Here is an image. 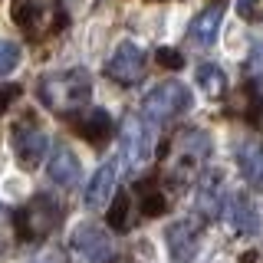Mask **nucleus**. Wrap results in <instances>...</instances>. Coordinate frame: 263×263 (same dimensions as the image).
Instances as JSON below:
<instances>
[{
	"mask_svg": "<svg viewBox=\"0 0 263 263\" xmlns=\"http://www.w3.org/2000/svg\"><path fill=\"white\" fill-rule=\"evenodd\" d=\"M197 86H201L211 99H220V96L227 92L224 69H220V66H214V63H201V66H197Z\"/></svg>",
	"mask_w": 263,
	"mask_h": 263,
	"instance_id": "16",
	"label": "nucleus"
},
{
	"mask_svg": "<svg viewBox=\"0 0 263 263\" xmlns=\"http://www.w3.org/2000/svg\"><path fill=\"white\" fill-rule=\"evenodd\" d=\"M220 20H224V10H220V7H208V10H201L191 20L187 36H191L197 46H214L217 43V33H220Z\"/></svg>",
	"mask_w": 263,
	"mask_h": 263,
	"instance_id": "15",
	"label": "nucleus"
},
{
	"mask_svg": "<svg viewBox=\"0 0 263 263\" xmlns=\"http://www.w3.org/2000/svg\"><path fill=\"white\" fill-rule=\"evenodd\" d=\"M237 164H240L247 184L253 191H263V145H257V142L237 145Z\"/></svg>",
	"mask_w": 263,
	"mask_h": 263,
	"instance_id": "13",
	"label": "nucleus"
},
{
	"mask_svg": "<svg viewBox=\"0 0 263 263\" xmlns=\"http://www.w3.org/2000/svg\"><path fill=\"white\" fill-rule=\"evenodd\" d=\"M20 96V86H0V112H7V105Z\"/></svg>",
	"mask_w": 263,
	"mask_h": 263,
	"instance_id": "22",
	"label": "nucleus"
},
{
	"mask_svg": "<svg viewBox=\"0 0 263 263\" xmlns=\"http://www.w3.org/2000/svg\"><path fill=\"white\" fill-rule=\"evenodd\" d=\"M46 175H49L53 184H60V187H72V184H76L79 175H82V168H79V158L72 155V148H66V145L53 148L49 164H46Z\"/></svg>",
	"mask_w": 263,
	"mask_h": 263,
	"instance_id": "12",
	"label": "nucleus"
},
{
	"mask_svg": "<svg viewBox=\"0 0 263 263\" xmlns=\"http://www.w3.org/2000/svg\"><path fill=\"white\" fill-rule=\"evenodd\" d=\"M257 4H260V0H237V10H240V16L250 20V16L257 13Z\"/></svg>",
	"mask_w": 263,
	"mask_h": 263,
	"instance_id": "23",
	"label": "nucleus"
},
{
	"mask_svg": "<svg viewBox=\"0 0 263 263\" xmlns=\"http://www.w3.org/2000/svg\"><path fill=\"white\" fill-rule=\"evenodd\" d=\"M191 109V89L178 79H164L155 89H148V96L142 99V115L152 122H171L178 115H184Z\"/></svg>",
	"mask_w": 263,
	"mask_h": 263,
	"instance_id": "3",
	"label": "nucleus"
},
{
	"mask_svg": "<svg viewBox=\"0 0 263 263\" xmlns=\"http://www.w3.org/2000/svg\"><path fill=\"white\" fill-rule=\"evenodd\" d=\"M33 263H66V257H63V253H46V257H40Z\"/></svg>",
	"mask_w": 263,
	"mask_h": 263,
	"instance_id": "24",
	"label": "nucleus"
},
{
	"mask_svg": "<svg viewBox=\"0 0 263 263\" xmlns=\"http://www.w3.org/2000/svg\"><path fill=\"white\" fill-rule=\"evenodd\" d=\"M89 92H92V79H89V72L79 69V66L63 69V72H49V76H43L40 86H36L40 102L56 115L82 112L86 102H89Z\"/></svg>",
	"mask_w": 263,
	"mask_h": 263,
	"instance_id": "1",
	"label": "nucleus"
},
{
	"mask_svg": "<svg viewBox=\"0 0 263 263\" xmlns=\"http://www.w3.org/2000/svg\"><path fill=\"white\" fill-rule=\"evenodd\" d=\"M155 60H158L161 66H168V69H181V66H184V56H181L178 49H158Z\"/></svg>",
	"mask_w": 263,
	"mask_h": 263,
	"instance_id": "21",
	"label": "nucleus"
},
{
	"mask_svg": "<svg viewBox=\"0 0 263 263\" xmlns=\"http://www.w3.org/2000/svg\"><path fill=\"white\" fill-rule=\"evenodd\" d=\"M16 63H20V46L13 40H0V76L13 72Z\"/></svg>",
	"mask_w": 263,
	"mask_h": 263,
	"instance_id": "20",
	"label": "nucleus"
},
{
	"mask_svg": "<svg viewBox=\"0 0 263 263\" xmlns=\"http://www.w3.org/2000/svg\"><path fill=\"white\" fill-rule=\"evenodd\" d=\"M138 211H142L145 217H158V214L168 211V201H164V194L152 184V181H145L142 191H138Z\"/></svg>",
	"mask_w": 263,
	"mask_h": 263,
	"instance_id": "18",
	"label": "nucleus"
},
{
	"mask_svg": "<svg viewBox=\"0 0 263 263\" xmlns=\"http://www.w3.org/2000/svg\"><path fill=\"white\" fill-rule=\"evenodd\" d=\"M152 132L142 119H125L122 125V152H125V161L128 168H145L148 158H152Z\"/></svg>",
	"mask_w": 263,
	"mask_h": 263,
	"instance_id": "8",
	"label": "nucleus"
},
{
	"mask_svg": "<svg viewBox=\"0 0 263 263\" xmlns=\"http://www.w3.org/2000/svg\"><path fill=\"white\" fill-rule=\"evenodd\" d=\"M234 227L240 234H253L260 227V217H257V208L243 197H234Z\"/></svg>",
	"mask_w": 263,
	"mask_h": 263,
	"instance_id": "19",
	"label": "nucleus"
},
{
	"mask_svg": "<svg viewBox=\"0 0 263 263\" xmlns=\"http://www.w3.org/2000/svg\"><path fill=\"white\" fill-rule=\"evenodd\" d=\"M63 217V208L56 201H49L46 194H36L27 208L16 211V234L20 240H43L49 230L56 227V220Z\"/></svg>",
	"mask_w": 263,
	"mask_h": 263,
	"instance_id": "4",
	"label": "nucleus"
},
{
	"mask_svg": "<svg viewBox=\"0 0 263 263\" xmlns=\"http://www.w3.org/2000/svg\"><path fill=\"white\" fill-rule=\"evenodd\" d=\"M79 135L86 138V142H92V145H105L112 138V119H109V112L105 109H86L79 115Z\"/></svg>",
	"mask_w": 263,
	"mask_h": 263,
	"instance_id": "14",
	"label": "nucleus"
},
{
	"mask_svg": "<svg viewBox=\"0 0 263 263\" xmlns=\"http://www.w3.org/2000/svg\"><path fill=\"white\" fill-rule=\"evenodd\" d=\"M10 142H13V155H16V161H20L23 168H36V164L46 158L49 138H46V132L40 128L36 122L30 119V115H23L20 122H13V128H10Z\"/></svg>",
	"mask_w": 263,
	"mask_h": 263,
	"instance_id": "6",
	"label": "nucleus"
},
{
	"mask_svg": "<svg viewBox=\"0 0 263 263\" xmlns=\"http://www.w3.org/2000/svg\"><path fill=\"white\" fill-rule=\"evenodd\" d=\"M128 214H132V194L115 191L112 204H109V227L115 234H125L128 230Z\"/></svg>",
	"mask_w": 263,
	"mask_h": 263,
	"instance_id": "17",
	"label": "nucleus"
},
{
	"mask_svg": "<svg viewBox=\"0 0 263 263\" xmlns=\"http://www.w3.org/2000/svg\"><path fill=\"white\" fill-rule=\"evenodd\" d=\"M115 178H119V168H115V161H105L96 168V175L89 178L86 184V208H105V204L115 197Z\"/></svg>",
	"mask_w": 263,
	"mask_h": 263,
	"instance_id": "10",
	"label": "nucleus"
},
{
	"mask_svg": "<svg viewBox=\"0 0 263 263\" xmlns=\"http://www.w3.org/2000/svg\"><path fill=\"white\" fill-rule=\"evenodd\" d=\"M164 243H168L175 260H191L197 243H201V227L191 224V220H178V224H171L164 230Z\"/></svg>",
	"mask_w": 263,
	"mask_h": 263,
	"instance_id": "11",
	"label": "nucleus"
},
{
	"mask_svg": "<svg viewBox=\"0 0 263 263\" xmlns=\"http://www.w3.org/2000/svg\"><path fill=\"white\" fill-rule=\"evenodd\" d=\"M72 247H76L89 263H109L112 260V240H109V234L96 224H79L72 230Z\"/></svg>",
	"mask_w": 263,
	"mask_h": 263,
	"instance_id": "9",
	"label": "nucleus"
},
{
	"mask_svg": "<svg viewBox=\"0 0 263 263\" xmlns=\"http://www.w3.org/2000/svg\"><path fill=\"white\" fill-rule=\"evenodd\" d=\"M105 76L119 86H135V82L145 79V49L138 43H119L115 53L105 63Z\"/></svg>",
	"mask_w": 263,
	"mask_h": 263,
	"instance_id": "7",
	"label": "nucleus"
},
{
	"mask_svg": "<svg viewBox=\"0 0 263 263\" xmlns=\"http://www.w3.org/2000/svg\"><path fill=\"white\" fill-rule=\"evenodd\" d=\"M208 158H211V138L204 135V132L191 128V132H181L175 138L168 161H171V171H175V175L187 178V175H194Z\"/></svg>",
	"mask_w": 263,
	"mask_h": 263,
	"instance_id": "5",
	"label": "nucleus"
},
{
	"mask_svg": "<svg viewBox=\"0 0 263 263\" xmlns=\"http://www.w3.org/2000/svg\"><path fill=\"white\" fill-rule=\"evenodd\" d=\"M10 13H13V23L30 40H46L53 33H60L66 23L63 0H13Z\"/></svg>",
	"mask_w": 263,
	"mask_h": 263,
	"instance_id": "2",
	"label": "nucleus"
}]
</instances>
